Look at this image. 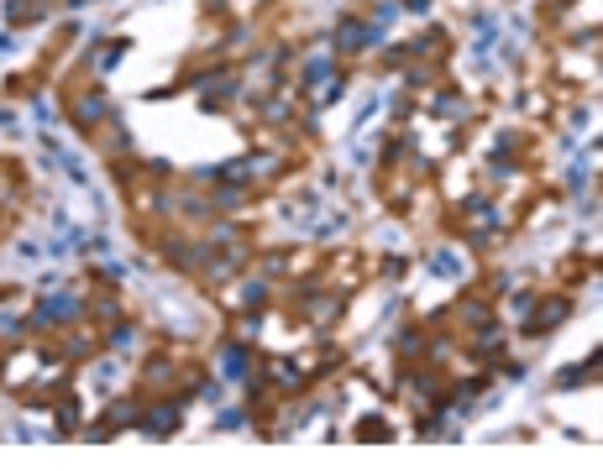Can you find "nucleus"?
I'll return each mask as SVG.
<instances>
[{"label": "nucleus", "mask_w": 603, "mask_h": 471, "mask_svg": "<svg viewBox=\"0 0 603 471\" xmlns=\"http://www.w3.org/2000/svg\"><path fill=\"white\" fill-rule=\"evenodd\" d=\"M131 346H137V330H131V325L116 330V351H131Z\"/></svg>", "instance_id": "7ed1b4c3"}, {"label": "nucleus", "mask_w": 603, "mask_h": 471, "mask_svg": "<svg viewBox=\"0 0 603 471\" xmlns=\"http://www.w3.org/2000/svg\"><path fill=\"white\" fill-rule=\"evenodd\" d=\"M431 267H436V273H441V278H451V273H457V257H436Z\"/></svg>", "instance_id": "20e7f679"}, {"label": "nucleus", "mask_w": 603, "mask_h": 471, "mask_svg": "<svg viewBox=\"0 0 603 471\" xmlns=\"http://www.w3.org/2000/svg\"><path fill=\"white\" fill-rule=\"evenodd\" d=\"M89 387H95V393H111L116 387V361H100L95 377H89Z\"/></svg>", "instance_id": "f257e3e1"}, {"label": "nucleus", "mask_w": 603, "mask_h": 471, "mask_svg": "<svg viewBox=\"0 0 603 471\" xmlns=\"http://www.w3.org/2000/svg\"><path fill=\"white\" fill-rule=\"evenodd\" d=\"M43 314H48V319H63V314H74V299H52V304H43Z\"/></svg>", "instance_id": "f03ea898"}]
</instances>
